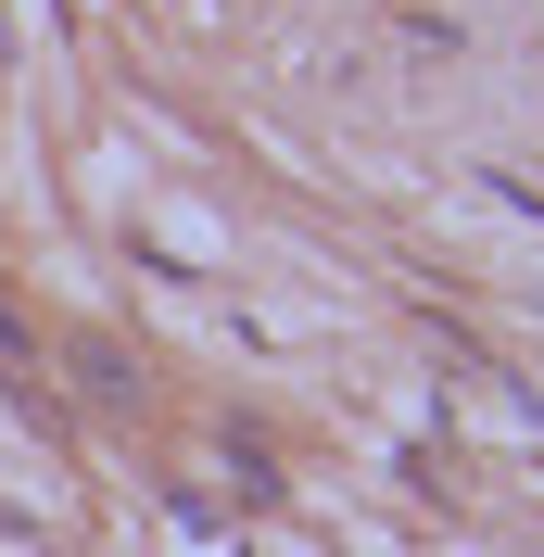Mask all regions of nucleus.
I'll list each match as a JSON object with an SVG mask.
<instances>
[{
    "label": "nucleus",
    "mask_w": 544,
    "mask_h": 557,
    "mask_svg": "<svg viewBox=\"0 0 544 557\" xmlns=\"http://www.w3.org/2000/svg\"><path fill=\"white\" fill-rule=\"evenodd\" d=\"M76 368H89V393H102V406H127V393H139V368H127V355H102V343L76 355Z\"/></svg>",
    "instance_id": "nucleus-1"
}]
</instances>
